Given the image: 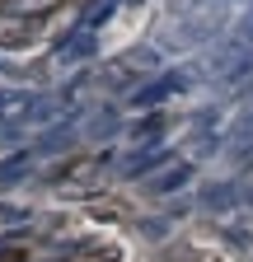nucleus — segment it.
<instances>
[{
  "label": "nucleus",
  "instance_id": "obj_1",
  "mask_svg": "<svg viewBox=\"0 0 253 262\" xmlns=\"http://www.w3.org/2000/svg\"><path fill=\"white\" fill-rule=\"evenodd\" d=\"M178 84H183L178 75H160V80H155V84H145V89H136V94H132V103H136V108H150V103H160V98H169V94H174Z\"/></svg>",
  "mask_w": 253,
  "mask_h": 262
},
{
  "label": "nucleus",
  "instance_id": "obj_2",
  "mask_svg": "<svg viewBox=\"0 0 253 262\" xmlns=\"http://www.w3.org/2000/svg\"><path fill=\"white\" fill-rule=\"evenodd\" d=\"M94 47H99V38H94L89 28H80V33H71V42L56 47V56H61V61H80V56H89Z\"/></svg>",
  "mask_w": 253,
  "mask_h": 262
},
{
  "label": "nucleus",
  "instance_id": "obj_3",
  "mask_svg": "<svg viewBox=\"0 0 253 262\" xmlns=\"http://www.w3.org/2000/svg\"><path fill=\"white\" fill-rule=\"evenodd\" d=\"M164 155H169L164 145H141V155H132V159H126V173H132V178H141V173H150Z\"/></svg>",
  "mask_w": 253,
  "mask_h": 262
},
{
  "label": "nucleus",
  "instance_id": "obj_4",
  "mask_svg": "<svg viewBox=\"0 0 253 262\" xmlns=\"http://www.w3.org/2000/svg\"><path fill=\"white\" fill-rule=\"evenodd\" d=\"M187 178H193V164H174V169H164V173L150 178V192H174V187H183Z\"/></svg>",
  "mask_w": 253,
  "mask_h": 262
},
{
  "label": "nucleus",
  "instance_id": "obj_5",
  "mask_svg": "<svg viewBox=\"0 0 253 262\" xmlns=\"http://www.w3.org/2000/svg\"><path fill=\"white\" fill-rule=\"evenodd\" d=\"M28 108H33V98H28V94H0V117H14V113L28 117Z\"/></svg>",
  "mask_w": 253,
  "mask_h": 262
}]
</instances>
